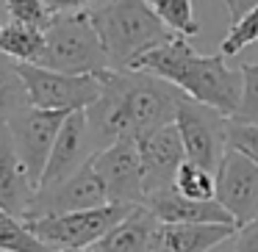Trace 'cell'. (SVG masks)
Returning a JSON list of instances; mask_svg holds the SVG:
<instances>
[{
  "mask_svg": "<svg viewBox=\"0 0 258 252\" xmlns=\"http://www.w3.org/2000/svg\"><path fill=\"white\" fill-rule=\"evenodd\" d=\"M97 78L100 97L86 108L97 152L114 141H136L175 122L183 92L169 80L145 69H106Z\"/></svg>",
  "mask_w": 258,
  "mask_h": 252,
  "instance_id": "obj_1",
  "label": "cell"
},
{
  "mask_svg": "<svg viewBox=\"0 0 258 252\" xmlns=\"http://www.w3.org/2000/svg\"><path fill=\"white\" fill-rule=\"evenodd\" d=\"M134 69H145L178 86L186 97L217 108L233 117L241 103V69H230L222 53L203 56L186 42V36H175L172 42L145 53Z\"/></svg>",
  "mask_w": 258,
  "mask_h": 252,
  "instance_id": "obj_2",
  "label": "cell"
},
{
  "mask_svg": "<svg viewBox=\"0 0 258 252\" xmlns=\"http://www.w3.org/2000/svg\"><path fill=\"white\" fill-rule=\"evenodd\" d=\"M89 14L108 53L111 69H134L145 53L178 36L156 14L150 0H106Z\"/></svg>",
  "mask_w": 258,
  "mask_h": 252,
  "instance_id": "obj_3",
  "label": "cell"
},
{
  "mask_svg": "<svg viewBox=\"0 0 258 252\" xmlns=\"http://www.w3.org/2000/svg\"><path fill=\"white\" fill-rule=\"evenodd\" d=\"M39 67L67 75H100L111 69L103 39L89 12L58 14L45 31V53Z\"/></svg>",
  "mask_w": 258,
  "mask_h": 252,
  "instance_id": "obj_4",
  "label": "cell"
},
{
  "mask_svg": "<svg viewBox=\"0 0 258 252\" xmlns=\"http://www.w3.org/2000/svg\"><path fill=\"white\" fill-rule=\"evenodd\" d=\"M136 205H108L92 208V211H75L61 216H42L25 222L31 233L42 241L50 252L67 249H92L111 227H117Z\"/></svg>",
  "mask_w": 258,
  "mask_h": 252,
  "instance_id": "obj_5",
  "label": "cell"
},
{
  "mask_svg": "<svg viewBox=\"0 0 258 252\" xmlns=\"http://www.w3.org/2000/svg\"><path fill=\"white\" fill-rule=\"evenodd\" d=\"M175 125L180 130V139H183L186 158L217 172L222 155L228 152V130H230L228 114L183 95V100L178 103Z\"/></svg>",
  "mask_w": 258,
  "mask_h": 252,
  "instance_id": "obj_6",
  "label": "cell"
},
{
  "mask_svg": "<svg viewBox=\"0 0 258 252\" xmlns=\"http://www.w3.org/2000/svg\"><path fill=\"white\" fill-rule=\"evenodd\" d=\"M23 78L28 86V100L45 111H86L100 97L97 75H67L39 64H23Z\"/></svg>",
  "mask_w": 258,
  "mask_h": 252,
  "instance_id": "obj_7",
  "label": "cell"
},
{
  "mask_svg": "<svg viewBox=\"0 0 258 252\" xmlns=\"http://www.w3.org/2000/svg\"><path fill=\"white\" fill-rule=\"evenodd\" d=\"M67 117L70 114H64V111H45V108L28 106L6 119L9 136H12L23 163L28 166L36 189H39V180L45 175L47 161H50L53 144H56L58 130H61Z\"/></svg>",
  "mask_w": 258,
  "mask_h": 252,
  "instance_id": "obj_8",
  "label": "cell"
},
{
  "mask_svg": "<svg viewBox=\"0 0 258 252\" xmlns=\"http://www.w3.org/2000/svg\"><path fill=\"white\" fill-rule=\"evenodd\" d=\"M217 202L230 213L236 230L258 219V163L233 147L217 166Z\"/></svg>",
  "mask_w": 258,
  "mask_h": 252,
  "instance_id": "obj_9",
  "label": "cell"
},
{
  "mask_svg": "<svg viewBox=\"0 0 258 252\" xmlns=\"http://www.w3.org/2000/svg\"><path fill=\"white\" fill-rule=\"evenodd\" d=\"M92 166L106 186L108 202L114 205H142L145 202V172L136 141H114L95 152Z\"/></svg>",
  "mask_w": 258,
  "mask_h": 252,
  "instance_id": "obj_10",
  "label": "cell"
},
{
  "mask_svg": "<svg viewBox=\"0 0 258 252\" xmlns=\"http://www.w3.org/2000/svg\"><path fill=\"white\" fill-rule=\"evenodd\" d=\"M103 205H108L106 186H103L100 175L95 172V166L89 161L81 172H75L64 183L36 191V200L31 205V213L25 222L42 216H61V213H75V211H92V208H103Z\"/></svg>",
  "mask_w": 258,
  "mask_h": 252,
  "instance_id": "obj_11",
  "label": "cell"
},
{
  "mask_svg": "<svg viewBox=\"0 0 258 252\" xmlns=\"http://www.w3.org/2000/svg\"><path fill=\"white\" fill-rule=\"evenodd\" d=\"M95 152L97 147L95 139H92L86 111H73L58 130V139L53 144L50 161H47L45 175L39 180V189H50V186H58L67 178H73L75 172H81L95 158Z\"/></svg>",
  "mask_w": 258,
  "mask_h": 252,
  "instance_id": "obj_12",
  "label": "cell"
},
{
  "mask_svg": "<svg viewBox=\"0 0 258 252\" xmlns=\"http://www.w3.org/2000/svg\"><path fill=\"white\" fill-rule=\"evenodd\" d=\"M136 147H139L142 172H145V197L169 189L175 183L178 169L186 161V147L178 125L172 122L153 133H145L142 139H136Z\"/></svg>",
  "mask_w": 258,
  "mask_h": 252,
  "instance_id": "obj_13",
  "label": "cell"
},
{
  "mask_svg": "<svg viewBox=\"0 0 258 252\" xmlns=\"http://www.w3.org/2000/svg\"><path fill=\"white\" fill-rule=\"evenodd\" d=\"M36 191L39 189L20 158L12 136H9V128L0 125V208L25 222L36 200Z\"/></svg>",
  "mask_w": 258,
  "mask_h": 252,
  "instance_id": "obj_14",
  "label": "cell"
},
{
  "mask_svg": "<svg viewBox=\"0 0 258 252\" xmlns=\"http://www.w3.org/2000/svg\"><path fill=\"white\" fill-rule=\"evenodd\" d=\"M142 205L150 208L164 224H233L230 213L217 200H186L175 186L147 194Z\"/></svg>",
  "mask_w": 258,
  "mask_h": 252,
  "instance_id": "obj_15",
  "label": "cell"
},
{
  "mask_svg": "<svg viewBox=\"0 0 258 252\" xmlns=\"http://www.w3.org/2000/svg\"><path fill=\"white\" fill-rule=\"evenodd\" d=\"M158 227H161V219L147 205H136L89 252H153Z\"/></svg>",
  "mask_w": 258,
  "mask_h": 252,
  "instance_id": "obj_16",
  "label": "cell"
},
{
  "mask_svg": "<svg viewBox=\"0 0 258 252\" xmlns=\"http://www.w3.org/2000/svg\"><path fill=\"white\" fill-rule=\"evenodd\" d=\"M233 224H164L158 227L153 252H211L222 241L233 238Z\"/></svg>",
  "mask_w": 258,
  "mask_h": 252,
  "instance_id": "obj_17",
  "label": "cell"
},
{
  "mask_svg": "<svg viewBox=\"0 0 258 252\" xmlns=\"http://www.w3.org/2000/svg\"><path fill=\"white\" fill-rule=\"evenodd\" d=\"M0 53L20 64H39L45 53V31L20 23L0 25Z\"/></svg>",
  "mask_w": 258,
  "mask_h": 252,
  "instance_id": "obj_18",
  "label": "cell"
},
{
  "mask_svg": "<svg viewBox=\"0 0 258 252\" xmlns=\"http://www.w3.org/2000/svg\"><path fill=\"white\" fill-rule=\"evenodd\" d=\"M28 86L23 78V64L0 53V125H6L9 117L28 108Z\"/></svg>",
  "mask_w": 258,
  "mask_h": 252,
  "instance_id": "obj_19",
  "label": "cell"
},
{
  "mask_svg": "<svg viewBox=\"0 0 258 252\" xmlns=\"http://www.w3.org/2000/svg\"><path fill=\"white\" fill-rule=\"evenodd\" d=\"M172 186L186 197V200H217V172L189 161V158H186L183 166L178 169Z\"/></svg>",
  "mask_w": 258,
  "mask_h": 252,
  "instance_id": "obj_20",
  "label": "cell"
},
{
  "mask_svg": "<svg viewBox=\"0 0 258 252\" xmlns=\"http://www.w3.org/2000/svg\"><path fill=\"white\" fill-rule=\"evenodd\" d=\"M0 252H50L23 219L0 208Z\"/></svg>",
  "mask_w": 258,
  "mask_h": 252,
  "instance_id": "obj_21",
  "label": "cell"
},
{
  "mask_svg": "<svg viewBox=\"0 0 258 252\" xmlns=\"http://www.w3.org/2000/svg\"><path fill=\"white\" fill-rule=\"evenodd\" d=\"M150 6L156 9V14L167 23L169 31H175L178 36H197L200 34V23L195 20V9L191 0H150Z\"/></svg>",
  "mask_w": 258,
  "mask_h": 252,
  "instance_id": "obj_22",
  "label": "cell"
},
{
  "mask_svg": "<svg viewBox=\"0 0 258 252\" xmlns=\"http://www.w3.org/2000/svg\"><path fill=\"white\" fill-rule=\"evenodd\" d=\"M252 42H258V6L252 9V12H247L244 17H239L236 23H230V31L222 39V45H219V53H222L225 58L239 56V53L244 50L247 45H252Z\"/></svg>",
  "mask_w": 258,
  "mask_h": 252,
  "instance_id": "obj_23",
  "label": "cell"
},
{
  "mask_svg": "<svg viewBox=\"0 0 258 252\" xmlns=\"http://www.w3.org/2000/svg\"><path fill=\"white\" fill-rule=\"evenodd\" d=\"M241 103L230 119L258 125V64H241Z\"/></svg>",
  "mask_w": 258,
  "mask_h": 252,
  "instance_id": "obj_24",
  "label": "cell"
},
{
  "mask_svg": "<svg viewBox=\"0 0 258 252\" xmlns=\"http://www.w3.org/2000/svg\"><path fill=\"white\" fill-rule=\"evenodd\" d=\"M6 12L12 23L31 25L39 31H47V25L53 23V14L45 6V0H6Z\"/></svg>",
  "mask_w": 258,
  "mask_h": 252,
  "instance_id": "obj_25",
  "label": "cell"
},
{
  "mask_svg": "<svg viewBox=\"0 0 258 252\" xmlns=\"http://www.w3.org/2000/svg\"><path fill=\"white\" fill-rule=\"evenodd\" d=\"M228 147L244 152L252 163H258V125H247V122H233L230 119V130H228Z\"/></svg>",
  "mask_w": 258,
  "mask_h": 252,
  "instance_id": "obj_26",
  "label": "cell"
},
{
  "mask_svg": "<svg viewBox=\"0 0 258 252\" xmlns=\"http://www.w3.org/2000/svg\"><path fill=\"white\" fill-rule=\"evenodd\" d=\"M97 0H45V6L50 9L53 17L58 14H81V12H92Z\"/></svg>",
  "mask_w": 258,
  "mask_h": 252,
  "instance_id": "obj_27",
  "label": "cell"
},
{
  "mask_svg": "<svg viewBox=\"0 0 258 252\" xmlns=\"http://www.w3.org/2000/svg\"><path fill=\"white\" fill-rule=\"evenodd\" d=\"M230 252H258V219L252 224H247L244 230L236 233Z\"/></svg>",
  "mask_w": 258,
  "mask_h": 252,
  "instance_id": "obj_28",
  "label": "cell"
},
{
  "mask_svg": "<svg viewBox=\"0 0 258 252\" xmlns=\"http://www.w3.org/2000/svg\"><path fill=\"white\" fill-rule=\"evenodd\" d=\"M225 6H228L230 23H236L239 17H244L247 12H252L258 6V0H225Z\"/></svg>",
  "mask_w": 258,
  "mask_h": 252,
  "instance_id": "obj_29",
  "label": "cell"
},
{
  "mask_svg": "<svg viewBox=\"0 0 258 252\" xmlns=\"http://www.w3.org/2000/svg\"><path fill=\"white\" fill-rule=\"evenodd\" d=\"M67 252H89V249H67Z\"/></svg>",
  "mask_w": 258,
  "mask_h": 252,
  "instance_id": "obj_30",
  "label": "cell"
},
{
  "mask_svg": "<svg viewBox=\"0 0 258 252\" xmlns=\"http://www.w3.org/2000/svg\"><path fill=\"white\" fill-rule=\"evenodd\" d=\"M0 25H3V23H0Z\"/></svg>",
  "mask_w": 258,
  "mask_h": 252,
  "instance_id": "obj_31",
  "label": "cell"
}]
</instances>
